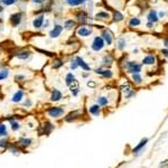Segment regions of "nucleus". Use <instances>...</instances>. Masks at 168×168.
Returning a JSON list of instances; mask_svg holds the SVG:
<instances>
[{
	"label": "nucleus",
	"instance_id": "f257e3e1",
	"mask_svg": "<svg viewBox=\"0 0 168 168\" xmlns=\"http://www.w3.org/2000/svg\"><path fill=\"white\" fill-rule=\"evenodd\" d=\"M25 15L26 14L24 10H18V11L12 12V14H10L8 17L9 25L12 28H18L22 24L24 19H25Z\"/></svg>",
	"mask_w": 168,
	"mask_h": 168
},
{
	"label": "nucleus",
	"instance_id": "f03ea898",
	"mask_svg": "<svg viewBox=\"0 0 168 168\" xmlns=\"http://www.w3.org/2000/svg\"><path fill=\"white\" fill-rule=\"evenodd\" d=\"M12 55L18 61L28 62L34 57V52L31 50H28V48H18Z\"/></svg>",
	"mask_w": 168,
	"mask_h": 168
},
{
	"label": "nucleus",
	"instance_id": "7ed1b4c3",
	"mask_svg": "<svg viewBox=\"0 0 168 168\" xmlns=\"http://www.w3.org/2000/svg\"><path fill=\"white\" fill-rule=\"evenodd\" d=\"M63 31H64L63 24L55 22H54V25L52 26V28L50 29V31H48V36H50V39H57L62 36Z\"/></svg>",
	"mask_w": 168,
	"mask_h": 168
},
{
	"label": "nucleus",
	"instance_id": "20e7f679",
	"mask_svg": "<svg viewBox=\"0 0 168 168\" xmlns=\"http://www.w3.org/2000/svg\"><path fill=\"white\" fill-rule=\"evenodd\" d=\"M46 18V16L43 14L41 15H35L31 20V27H33L34 31H41V27H43V24H44V20Z\"/></svg>",
	"mask_w": 168,
	"mask_h": 168
},
{
	"label": "nucleus",
	"instance_id": "39448f33",
	"mask_svg": "<svg viewBox=\"0 0 168 168\" xmlns=\"http://www.w3.org/2000/svg\"><path fill=\"white\" fill-rule=\"evenodd\" d=\"M75 17V20H76L77 24H80V25H86L88 22L90 20V16L86 11L84 10H77L75 11L74 14Z\"/></svg>",
	"mask_w": 168,
	"mask_h": 168
},
{
	"label": "nucleus",
	"instance_id": "423d86ee",
	"mask_svg": "<svg viewBox=\"0 0 168 168\" xmlns=\"http://www.w3.org/2000/svg\"><path fill=\"white\" fill-rule=\"evenodd\" d=\"M93 31H92L91 26L89 25H80L76 28V35L81 38H86L89 36H91Z\"/></svg>",
	"mask_w": 168,
	"mask_h": 168
},
{
	"label": "nucleus",
	"instance_id": "0eeeda50",
	"mask_svg": "<svg viewBox=\"0 0 168 168\" xmlns=\"http://www.w3.org/2000/svg\"><path fill=\"white\" fill-rule=\"evenodd\" d=\"M104 46H105V43L101 36H95L93 38V41H92L91 50H93V52H100V50H102L104 48Z\"/></svg>",
	"mask_w": 168,
	"mask_h": 168
},
{
	"label": "nucleus",
	"instance_id": "6e6552de",
	"mask_svg": "<svg viewBox=\"0 0 168 168\" xmlns=\"http://www.w3.org/2000/svg\"><path fill=\"white\" fill-rule=\"evenodd\" d=\"M64 113H65V110L62 107H50L47 109V114L53 119L61 118Z\"/></svg>",
	"mask_w": 168,
	"mask_h": 168
},
{
	"label": "nucleus",
	"instance_id": "1a4fd4ad",
	"mask_svg": "<svg viewBox=\"0 0 168 168\" xmlns=\"http://www.w3.org/2000/svg\"><path fill=\"white\" fill-rule=\"evenodd\" d=\"M64 64H65V62H64L63 57H61V56L55 55L52 58V61H50V66H52L53 70H56V71L62 69L64 66Z\"/></svg>",
	"mask_w": 168,
	"mask_h": 168
},
{
	"label": "nucleus",
	"instance_id": "9d476101",
	"mask_svg": "<svg viewBox=\"0 0 168 168\" xmlns=\"http://www.w3.org/2000/svg\"><path fill=\"white\" fill-rule=\"evenodd\" d=\"M100 36L103 38L105 45H108V46H110V45L113 43V35H112V33L109 31V29H102L101 35H100Z\"/></svg>",
	"mask_w": 168,
	"mask_h": 168
},
{
	"label": "nucleus",
	"instance_id": "9b49d317",
	"mask_svg": "<svg viewBox=\"0 0 168 168\" xmlns=\"http://www.w3.org/2000/svg\"><path fill=\"white\" fill-rule=\"evenodd\" d=\"M63 27H64V31H74L75 28L77 27V22H76V20H75V19L69 18V19H65V20H64Z\"/></svg>",
	"mask_w": 168,
	"mask_h": 168
},
{
	"label": "nucleus",
	"instance_id": "f8f14e48",
	"mask_svg": "<svg viewBox=\"0 0 168 168\" xmlns=\"http://www.w3.org/2000/svg\"><path fill=\"white\" fill-rule=\"evenodd\" d=\"M94 73H95V74L101 75L102 77H105V79H111V77L113 76V73H112V71H111V70L101 69V67L94 70Z\"/></svg>",
	"mask_w": 168,
	"mask_h": 168
},
{
	"label": "nucleus",
	"instance_id": "ddd939ff",
	"mask_svg": "<svg viewBox=\"0 0 168 168\" xmlns=\"http://www.w3.org/2000/svg\"><path fill=\"white\" fill-rule=\"evenodd\" d=\"M127 69L128 72L131 73V74H136V73H139L141 71V66L139 64L136 63V62H129L127 64Z\"/></svg>",
	"mask_w": 168,
	"mask_h": 168
},
{
	"label": "nucleus",
	"instance_id": "4468645a",
	"mask_svg": "<svg viewBox=\"0 0 168 168\" xmlns=\"http://www.w3.org/2000/svg\"><path fill=\"white\" fill-rule=\"evenodd\" d=\"M75 60H76L77 64H79V67H81L83 71H85V72L91 71V66H90V65H89V64L83 60V57H81V56L77 55V56H75Z\"/></svg>",
	"mask_w": 168,
	"mask_h": 168
},
{
	"label": "nucleus",
	"instance_id": "2eb2a0df",
	"mask_svg": "<svg viewBox=\"0 0 168 168\" xmlns=\"http://www.w3.org/2000/svg\"><path fill=\"white\" fill-rule=\"evenodd\" d=\"M62 98H63V93H62L60 90H57V89H54L52 91V93H50V100L52 102H58V101H61Z\"/></svg>",
	"mask_w": 168,
	"mask_h": 168
},
{
	"label": "nucleus",
	"instance_id": "dca6fc26",
	"mask_svg": "<svg viewBox=\"0 0 168 168\" xmlns=\"http://www.w3.org/2000/svg\"><path fill=\"white\" fill-rule=\"evenodd\" d=\"M70 88V91H71V93L74 95V97H76L77 94H79V92H80V84H79V81L75 79L73 82H72V84L69 86Z\"/></svg>",
	"mask_w": 168,
	"mask_h": 168
},
{
	"label": "nucleus",
	"instance_id": "f3484780",
	"mask_svg": "<svg viewBox=\"0 0 168 168\" xmlns=\"http://www.w3.org/2000/svg\"><path fill=\"white\" fill-rule=\"evenodd\" d=\"M112 63H113L112 55L107 54V55L103 56V58H102V66L103 67H110L111 65H112Z\"/></svg>",
	"mask_w": 168,
	"mask_h": 168
},
{
	"label": "nucleus",
	"instance_id": "a211bd4d",
	"mask_svg": "<svg viewBox=\"0 0 168 168\" xmlns=\"http://www.w3.org/2000/svg\"><path fill=\"white\" fill-rule=\"evenodd\" d=\"M22 99H24V91H22V90H18V91L12 95V98H11V102L19 103V102L22 101Z\"/></svg>",
	"mask_w": 168,
	"mask_h": 168
},
{
	"label": "nucleus",
	"instance_id": "6ab92c4d",
	"mask_svg": "<svg viewBox=\"0 0 168 168\" xmlns=\"http://www.w3.org/2000/svg\"><path fill=\"white\" fill-rule=\"evenodd\" d=\"M94 18L97 20H108L110 18V15H109V12H107V11H99V12L95 14Z\"/></svg>",
	"mask_w": 168,
	"mask_h": 168
},
{
	"label": "nucleus",
	"instance_id": "aec40b11",
	"mask_svg": "<svg viewBox=\"0 0 168 168\" xmlns=\"http://www.w3.org/2000/svg\"><path fill=\"white\" fill-rule=\"evenodd\" d=\"M86 0H71V1H69V2H66V5L69 6V7H80V6H83L85 5Z\"/></svg>",
	"mask_w": 168,
	"mask_h": 168
},
{
	"label": "nucleus",
	"instance_id": "412c9836",
	"mask_svg": "<svg viewBox=\"0 0 168 168\" xmlns=\"http://www.w3.org/2000/svg\"><path fill=\"white\" fill-rule=\"evenodd\" d=\"M79 116H80V112H79V111H73V112L69 113V114H67V116L65 117V121H66V122L74 121L75 119H76Z\"/></svg>",
	"mask_w": 168,
	"mask_h": 168
},
{
	"label": "nucleus",
	"instance_id": "4be33fe9",
	"mask_svg": "<svg viewBox=\"0 0 168 168\" xmlns=\"http://www.w3.org/2000/svg\"><path fill=\"white\" fill-rule=\"evenodd\" d=\"M75 80V75L72 73V72H69L66 75H65V79H64V81H65V85L66 86H70L72 84V82Z\"/></svg>",
	"mask_w": 168,
	"mask_h": 168
},
{
	"label": "nucleus",
	"instance_id": "5701e85b",
	"mask_svg": "<svg viewBox=\"0 0 168 168\" xmlns=\"http://www.w3.org/2000/svg\"><path fill=\"white\" fill-rule=\"evenodd\" d=\"M36 52H38L39 54L41 55H45V56H48V57H54L55 56V53L53 52H50V50H41V48H35Z\"/></svg>",
	"mask_w": 168,
	"mask_h": 168
},
{
	"label": "nucleus",
	"instance_id": "b1692460",
	"mask_svg": "<svg viewBox=\"0 0 168 168\" xmlns=\"http://www.w3.org/2000/svg\"><path fill=\"white\" fill-rule=\"evenodd\" d=\"M158 20V16H157V12L155 10H150V12H149L148 15V22H156Z\"/></svg>",
	"mask_w": 168,
	"mask_h": 168
},
{
	"label": "nucleus",
	"instance_id": "393cba45",
	"mask_svg": "<svg viewBox=\"0 0 168 168\" xmlns=\"http://www.w3.org/2000/svg\"><path fill=\"white\" fill-rule=\"evenodd\" d=\"M10 72L8 69H0V81H3L6 79H8Z\"/></svg>",
	"mask_w": 168,
	"mask_h": 168
},
{
	"label": "nucleus",
	"instance_id": "a878e982",
	"mask_svg": "<svg viewBox=\"0 0 168 168\" xmlns=\"http://www.w3.org/2000/svg\"><path fill=\"white\" fill-rule=\"evenodd\" d=\"M43 128H44V133L48 135V133L52 132V130L54 129V126H53L50 122H45V124L43 126Z\"/></svg>",
	"mask_w": 168,
	"mask_h": 168
},
{
	"label": "nucleus",
	"instance_id": "bb28decb",
	"mask_svg": "<svg viewBox=\"0 0 168 168\" xmlns=\"http://www.w3.org/2000/svg\"><path fill=\"white\" fill-rule=\"evenodd\" d=\"M122 90H123V93H124V95H126V98H130L133 95L132 90L130 89V86L128 85V84L126 86H122Z\"/></svg>",
	"mask_w": 168,
	"mask_h": 168
},
{
	"label": "nucleus",
	"instance_id": "cd10ccee",
	"mask_svg": "<svg viewBox=\"0 0 168 168\" xmlns=\"http://www.w3.org/2000/svg\"><path fill=\"white\" fill-rule=\"evenodd\" d=\"M90 113L93 114V116H99L100 114V105L99 104H94L90 108Z\"/></svg>",
	"mask_w": 168,
	"mask_h": 168
},
{
	"label": "nucleus",
	"instance_id": "c85d7f7f",
	"mask_svg": "<svg viewBox=\"0 0 168 168\" xmlns=\"http://www.w3.org/2000/svg\"><path fill=\"white\" fill-rule=\"evenodd\" d=\"M70 69H71L72 71H76V70L79 69V64H77L75 57H72L71 60H70Z\"/></svg>",
	"mask_w": 168,
	"mask_h": 168
},
{
	"label": "nucleus",
	"instance_id": "c756f323",
	"mask_svg": "<svg viewBox=\"0 0 168 168\" xmlns=\"http://www.w3.org/2000/svg\"><path fill=\"white\" fill-rule=\"evenodd\" d=\"M142 63L146 64V65H151V64L155 63V57H154V56H151V55L147 56V57H145L142 60Z\"/></svg>",
	"mask_w": 168,
	"mask_h": 168
},
{
	"label": "nucleus",
	"instance_id": "7c9ffc66",
	"mask_svg": "<svg viewBox=\"0 0 168 168\" xmlns=\"http://www.w3.org/2000/svg\"><path fill=\"white\" fill-rule=\"evenodd\" d=\"M113 20L117 22H121V20H123V15H122L120 11H114V14H113Z\"/></svg>",
	"mask_w": 168,
	"mask_h": 168
},
{
	"label": "nucleus",
	"instance_id": "2f4dec72",
	"mask_svg": "<svg viewBox=\"0 0 168 168\" xmlns=\"http://www.w3.org/2000/svg\"><path fill=\"white\" fill-rule=\"evenodd\" d=\"M117 47H118L120 50H122L124 47H126V41H124L123 38H119L118 41H117Z\"/></svg>",
	"mask_w": 168,
	"mask_h": 168
},
{
	"label": "nucleus",
	"instance_id": "473e14b6",
	"mask_svg": "<svg viewBox=\"0 0 168 168\" xmlns=\"http://www.w3.org/2000/svg\"><path fill=\"white\" fill-rule=\"evenodd\" d=\"M16 3V0H1V5H3L5 7H10V6H14Z\"/></svg>",
	"mask_w": 168,
	"mask_h": 168
},
{
	"label": "nucleus",
	"instance_id": "72a5a7b5",
	"mask_svg": "<svg viewBox=\"0 0 168 168\" xmlns=\"http://www.w3.org/2000/svg\"><path fill=\"white\" fill-rule=\"evenodd\" d=\"M15 81L17 83H22L26 81V75L24 74H16L15 75Z\"/></svg>",
	"mask_w": 168,
	"mask_h": 168
},
{
	"label": "nucleus",
	"instance_id": "f704fd0d",
	"mask_svg": "<svg viewBox=\"0 0 168 168\" xmlns=\"http://www.w3.org/2000/svg\"><path fill=\"white\" fill-rule=\"evenodd\" d=\"M98 104L100 105V107H104V105L108 104V99L104 97H101L98 99Z\"/></svg>",
	"mask_w": 168,
	"mask_h": 168
},
{
	"label": "nucleus",
	"instance_id": "c9c22d12",
	"mask_svg": "<svg viewBox=\"0 0 168 168\" xmlns=\"http://www.w3.org/2000/svg\"><path fill=\"white\" fill-rule=\"evenodd\" d=\"M50 24H52V22H50V18H45L44 24H43V27H41V31H45V29H47L48 27H50Z\"/></svg>",
	"mask_w": 168,
	"mask_h": 168
},
{
	"label": "nucleus",
	"instance_id": "e433bc0d",
	"mask_svg": "<svg viewBox=\"0 0 168 168\" xmlns=\"http://www.w3.org/2000/svg\"><path fill=\"white\" fill-rule=\"evenodd\" d=\"M19 142H20V145H22V147H28L29 145H31V139H20Z\"/></svg>",
	"mask_w": 168,
	"mask_h": 168
},
{
	"label": "nucleus",
	"instance_id": "4c0bfd02",
	"mask_svg": "<svg viewBox=\"0 0 168 168\" xmlns=\"http://www.w3.org/2000/svg\"><path fill=\"white\" fill-rule=\"evenodd\" d=\"M138 25H140V20L138 19V18H132V19L129 22L130 27H133V26H138Z\"/></svg>",
	"mask_w": 168,
	"mask_h": 168
},
{
	"label": "nucleus",
	"instance_id": "58836bf2",
	"mask_svg": "<svg viewBox=\"0 0 168 168\" xmlns=\"http://www.w3.org/2000/svg\"><path fill=\"white\" fill-rule=\"evenodd\" d=\"M0 136H7V129H6V126L3 123H0Z\"/></svg>",
	"mask_w": 168,
	"mask_h": 168
},
{
	"label": "nucleus",
	"instance_id": "ea45409f",
	"mask_svg": "<svg viewBox=\"0 0 168 168\" xmlns=\"http://www.w3.org/2000/svg\"><path fill=\"white\" fill-rule=\"evenodd\" d=\"M10 124H11V129L14 130V131H16V130H18L20 128V124L17 121H11Z\"/></svg>",
	"mask_w": 168,
	"mask_h": 168
},
{
	"label": "nucleus",
	"instance_id": "a19ab883",
	"mask_svg": "<svg viewBox=\"0 0 168 168\" xmlns=\"http://www.w3.org/2000/svg\"><path fill=\"white\" fill-rule=\"evenodd\" d=\"M146 142H147V139H143L142 141H141L140 142V145H139V146L137 147V148H135L133 149V152H137V151H139V150H140L141 148H142L143 146H145V145H146Z\"/></svg>",
	"mask_w": 168,
	"mask_h": 168
},
{
	"label": "nucleus",
	"instance_id": "79ce46f5",
	"mask_svg": "<svg viewBox=\"0 0 168 168\" xmlns=\"http://www.w3.org/2000/svg\"><path fill=\"white\" fill-rule=\"evenodd\" d=\"M31 2L33 3V5H35V6H39L41 7V5H44L46 1H44V0H31Z\"/></svg>",
	"mask_w": 168,
	"mask_h": 168
},
{
	"label": "nucleus",
	"instance_id": "37998d69",
	"mask_svg": "<svg viewBox=\"0 0 168 168\" xmlns=\"http://www.w3.org/2000/svg\"><path fill=\"white\" fill-rule=\"evenodd\" d=\"M132 79H133V81H135L136 83H141V77H140V75H139V73H136V74H133Z\"/></svg>",
	"mask_w": 168,
	"mask_h": 168
},
{
	"label": "nucleus",
	"instance_id": "c03bdc74",
	"mask_svg": "<svg viewBox=\"0 0 168 168\" xmlns=\"http://www.w3.org/2000/svg\"><path fill=\"white\" fill-rule=\"evenodd\" d=\"M86 84H88L89 88H95V86H97V83L93 82V81H89V82L86 83Z\"/></svg>",
	"mask_w": 168,
	"mask_h": 168
},
{
	"label": "nucleus",
	"instance_id": "a18cd8bd",
	"mask_svg": "<svg viewBox=\"0 0 168 168\" xmlns=\"http://www.w3.org/2000/svg\"><path fill=\"white\" fill-rule=\"evenodd\" d=\"M0 147H1V148H5V147H7V140H6V139L0 140Z\"/></svg>",
	"mask_w": 168,
	"mask_h": 168
},
{
	"label": "nucleus",
	"instance_id": "49530a36",
	"mask_svg": "<svg viewBox=\"0 0 168 168\" xmlns=\"http://www.w3.org/2000/svg\"><path fill=\"white\" fill-rule=\"evenodd\" d=\"M24 105H25V107H31V101L29 99H27L24 102Z\"/></svg>",
	"mask_w": 168,
	"mask_h": 168
},
{
	"label": "nucleus",
	"instance_id": "de8ad7c7",
	"mask_svg": "<svg viewBox=\"0 0 168 168\" xmlns=\"http://www.w3.org/2000/svg\"><path fill=\"white\" fill-rule=\"evenodd\" d=\"M160 168H168V160H165V161L160 165Z\"/></svg>",
	"mask_w": 168,
	"mask_h": 168
},
{
	"label": "nucleus",
	"instance_id": "09e8293b",
	"mask_svg": "<svg viewBox=\"0 0 168 168\" xmlns=\"http://www.w3.org/2000/svg\"><path fill=\"white\" fill-rule=\"evenodd\" d=\"M5 10H6V9H5V6H3V5H0V15H2L3 12H5Z\"/></svg>",
	"mask_w": 168,
	"mask_h": 168
},
{
	"label": "nucleus",
	"instance_id": "8fccbe9b",
	"mask_svg": "<svg viewBox=\"0 0 168 168\" xmlns=\"http://www.w3.org/2000/svg\"><path fill=\"white\" fill-rule=\"evenodd\" d=\"M163 53H164V54H165V56H167V57H168V50H163Z\"/></svg>",
	"mask_w": 168,
	"mask_h": 168
},
{
	"label": "nucleus",
	"instance_id": "3c124183",
	"mask_svg": "<svg viewBox=\"0 0 168 168\" xmlns=\"http://www.w3.org/2000/svg\"><path fill=\"white\" fill-rule=\"evenodd\" d=\"M82 76H83V77H88V76H89V73H83Z\"/></svg>",
	"mask_w": 168,
	"mask_h": 168
},
{
	"label": "nucleus",
	"instance_id": "603ef678",
	"mask_svg": "<svg viewBox=\"0 0 168 168\" xmlns=\"http://www.w3.org/2000/svg\"><path fill=\"white\" fill-rule=\"evenodd\" d=\"M164 15H165V12H160V14H159V16H160V17H163Z\"/></svg>",
	"mask_w": 168,
	"mask_h": 168
},
{
	"label": "nucleus",
	"instance_id": "864d4df0",
	"mask_svg": "<svg viewBox=\"0 0 168 168\" xmlns=\"http://www.w3.org/2000/svg\"><path fill=\"white\" fill-rule=\"evenodd\" d=\"M2 22H3V19L2 18H0V24H2Z\"/></svg>",
	"mask_w": 168,
	"mask_h": 168
},
{
	"label": "nucleus",
	"instance_id": "5fc2aeb1",
	"mask_svg": "<svg viewBox=\"0 0 168 168\" xmlns=\"http://www.w3.org/2000/svg\"><path fill=\"white\" fill-rule=\"evenodd\" d=\"M69 1H71V0H64V2H65V3L69 2Z\"/></svg>",
	"mask_w": 168,
	"mask_h": 168
},
{
	"label": "nucleus",
	"instance_id": "6e6d98bb",
	"mask_svg": "<svg viewBox=\"0 0 168 168\" xmlns=\"http://www.w3.org/2000/svg\"><path fill=\"white\" fill-rule=\"evenodd\" d=\"M16 1H17V2H19V1H20V0H16Z\"/></svg>",
	"mask_w": 168,
	"mask_h": 168
},
{
	"label": "nucleus",
	"instance_id": "4d7b16f0",
	"mask_svg": "<svg viewBox=\"0 0 168 168\" xmlns=\"http://www.w3.org/2000/svg\"><path fill=\"white\" fill-rule=\"evenodd\" d=\"M0 5H1V0H0Z\"/></svg>",
	"mask_w": 168,
	"mask_h": 168
},
{
	"label": "nucleus",
	"instance_id": "13d9d810",
	"mask_svg": "<svg viewBox=\"0 0 168 168\" xmlns=\"http://www.w3.org/2000/svg\"><path fill=\"white\" fill-rule=\"evenodd\" d=\"M44 1H47V0H44Z\"/></svg>",
	"mask_w": 168,
	"mask_h": 168
}]
</instances>
